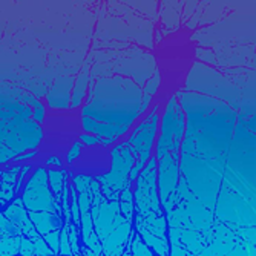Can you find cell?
I'll list each match as a JSON object with an SVG mask.
<instances>
[{"label": "cell", "instance_id": "cell-1", "mask_svg": "<svg viewBox=\"0 0 256 256\" xmlns=\"http://www.w3.org/2000/svg\"><path fill=\"white\" fill-rule=\"evenodd\" d=\"M31 115V109L23 104H12L8 112H0V143L14 154L36 149L42 142V128L30 118Z\"/></svg>", "mask_w": 256, "mask_h": 256}, {"label": "cell", "instance_id": "cell-2", "mask_svg": "<svg viewBox=\"0 0 256 256\" xmlns=\"http://www.w3.org/2000/svg\"><path fill=\"white\" fill-rule=\"evenodd\" d=\"M186 118L182 106L176 102V97H170L164 114L161 117V135L156 142L155 158L160 160L166 154L180 152V146L184 138Z\"/></svg>", "mask_w": 256, "mask_h": 256}, {"label": "cell", "instance_id": "cell-3", "mask_svg": "<svg viewBox=\"0 0 256 256\" xmlns=\"http://www.w3.org/2000/svg\"><path fill=\"white\" fill-rule=\"evenodd\" d=\"M20 200L28 212H50L57 214L58 216L63 214L60 202L54 200V195L50 189L48 170L44 168L36 169L34 175L26 182Z\"/></svg>", "mask_w": 256, "mask_h": 256}, {"label": "cell", "instance_id": "cell-4", "mask_svg": "<svg viewBox=\"0 0 256 256\" xmlns=\"http://www.w3.org/2000/svg\"><path fill=\"white\" fill-rule=\"evenodd\" d=\"M158 122H160L158 106H155L152 114H149V117H146L142 123H140V126L132 132L130 138L128 140L129 144L138 154L135 166L132 168V170L129 172V176H128V181L130 184L138 178L140 172L146 168L148 161L150 160V154H152L154 143H155V135L158 132Z\"/></svg>", "mask_w": 256, "mask_h": 256}, {"label": "cell", "instance_id": "cell-5", "mask_svg": "<svg viewBox=\"0 0 256 256\" xmlns=\"http://www.w3.org/2000/svg\"><path fill=\"white\" fill-rule=\"evenodd\" d=\"M138 158L136 150L129 144V142H124L118 146H115L110 150V172L106 175H98L94 176L102 188H108L112 192H122L123 188L126 186L129 172L135 166Z\"/></svg>", "mask_w": 256, "mask_h": 256}, {"label": "cell", "instance_id": "cell-6", "mask_svg": "<svg viewBox=\"0 0 256 256\" xmlns=\"http://www.w3.org/2000/svg\"><path fill=\"white\" fill-rule=\"evenodd\" d=\"M180 180V152L166 154L156 160V188L160 202L166 207L170 195L176 190Z\"/></svg>", "mask_w": 256, "mask_h": 256}, {"label": "cell", "instance_id": "cell-7", "mask_svg": "<svg viewBox=\"0 0 256 256\" xmlns=\"http://www.w3.org/2000/svg\"><path fill=\"white\" fill-rule=\"evenodd\" d=\"M74 83H76V77H72V76L57 77L51 90L48 92V96H46V102H48L50 108L60 109V110L71 108V97H72Z\"/></svg>", "mask_w": 256, "mask_h": 256}, {"label": "cell", "instance_id": "cell-8", "mask_svg": "<svg viewBox=\"0 0 256 256\" xmlns=\"http://www.w3.org/2000/svg\"><path fill=\"white\" fill-rule=\"evenodd\" d=\"M82 128L86 134H92L96 135L98 140H114L117 142L120 136H123L129 128L128 126H122V124H110V123H102L97 122L90 117H83L82 118Z\"/></svg>", "mask_w": 256, "mask_h": 256}, {"label": "cell", "instance_id": "cell-9", "mask_svg": "<svg viewBox=\"0 0 256 256\" xmlns=\"http://www.w3.org/2000/svg\"><path fill=\"white\" fill-rule=\"evenodd\" d=\"M4 215L14 224L17 226L20 230H22V234H25L28 235L31 240L37 238L38 234L36 232V228L32 227V222L28 216V210L25 208V206H23L22 200H14L11 206H8V208L4 212Z\"/></svg>", "mask_w": 256, "mask_h": 256}, {"label": "cell", "instance_id": "cell-10", "mask_svg": "<svg viewBox=\"0 0 256 256\" xmlns=\"http://www.w3.org/2000/svg\"><path fill=\"white\" fill-rule=\"evenodd\" d=\"M28 216L31 222L36 226L40 235H48L51 232H57L63 221L57 214H50V212H28Z\"/></svg>", "mask_w": 256, "mask_h": 256}, {"label": "cell", "instance_id": "cell-11", "mask_svg": "<svg viewBox=\"0 0 256 256\" xmlns=\"http://www.w3.org/2000/svg\"><path fill=\"white\" fill-rule=\"evenodd\" d=\"M89 80H90V63L86 62L80 74L76 77V83L72 88V97H71V108H78L82 102L84 100L88 88H89Z\"/></svg>", "mask_w": 256, "mask_h": 256}, {"label": "cell", "instance_id": "cell-12", "mask_svg": "<svg viewBox=\"0 0 256 256\" xmlns=\"http://www.w3.org/2000/svg\"><path fill=\"white\" fill-rule=\"evenodd\" d=\"M182 6H184V2H168L162 5V20L168 25V28H178L180 26V16H181V11H182Z\"/></svg>", "mask_w": 256, "mask_h": 256}, {"label": "cell", "instance_id": "cell-13", "mask_svg": "<svg viewBox=\"0 0 256 256\" xmlns=\"http://www.w3.org/2000/svg\"><path fill=\"white\" fill-rule=\"evenodd\" d=\"M68 178V174L66 170L63 169H50L48 170V184H50V189L54 195V200L57 202H60L62 200V190H63V186H64V181Z\"/></svg>", "mask_w": 256, "mask_h": 256}, {"label": "cell", "instance_id": "cell-14", "mask_svg": "<svg viewBox=\"0 0 256 256\" xmlns=\"http://www.w3.org/2000/svg\"><path fill=\"white\" fill-rule=\"evenodd\" d=\"M130 182H126V186L123 188V190L120 192V208L123 210V215H124V220L130 221L132 218V210H134V194L130 190Z\"/></svg>", "mask_w": 256, "mask_h": 256}, {"label": "cell", "instance_id": "cell-15", "mask_svg": "<svg viewBox=\"0 0 256 256\" xmlns=\"http://www.w3.org/2000/svg\"><path fill=\"white\" fill-rule=\"evenodd\" d=\"M22 236V230L14 226L4 214H0V240Z\"/></svg>", "mask_w": 256, "mask_h": 256}, {"label": "cell", "instance_id": "cell-16", "mask_svg": "<svg viewBox=\"0 0 256 256\" xmlns=\"http://www.w3.org/2000/svg\"><path fill=\"white\" fill-rule=\"evenodd\" d=\"M25 100L32 106V110H31L32 112V118L40 126L44 122V106L34 96H25Z\"/></svg>", "mask_w": 256, "mask_h": 256}, {"label": "cell", "instance_id": "cell-17", "mask_svg": "<svg viewBox=\"0 0 256 256\" xmlns=\"http://www.w3.org/2000/svg\"><path fill=\"white\" fill-rule=\"evenodd\" d=\"M160 83H161V72L160 69L156 68L155 71L152 72V76L149 77V80L144 83V88H143V94L144 96H155V92L158 90L160 88Z\"/></svg>", "mask_w": 256, "mask_h": 256}, {"label": "cell", "instance_id": "cell-18", "mask_svg": "<svg viewBox=\"0 0 256 256\" xmlns=\"http://www.w3.org/2000/svg\"><path fill=\"white\" fill-rule=\"evenodd\" d=\"M129 6L144 12L146 16H149L152 20L158 18V12H156V4L155 2H129Z\"/></svg>", "mask_w": 256, "mask_h": 256}, {"label": "cell", "instance_id": "cell-19", "mask_svg": "<svg viewBox=\"0 0 256 256\" xmlns=\"http://www.w3.org/2000/svg\"><path fill=\"white\" fill-rule=\"evenodd\" d=\"M90 181H92V176H88V175H77L74 176L72 180V184L77 190V194L80 192H84L89 195V190H90Z\"/></svg>", "mask_w": 256, "mask_h": 256}, {"label": "cell", "instance_id": "cell-20", "mask_svg": "<svg viewBox=\"0 0 256 256\" xmlns=\"http://www.w3.org/2000/svg\"><path fill=\"white\" fill-rule=\"evenodd\" d=\"M48 242V247L51 248L52 253H58V248H60V230L57 232H51V234L44 235V240Z\"/></svg>", "mask_w": 256, "mask_h": 256}, {"label": "cell", "instance_id": "cell-21", "mask_svg": "<svg viewBox=\"0 0 256 256\" xmlns=\"http://www.w3.org/2000/svg\"><path fill=\"white\" fill-rule=\"evenodd\" d=\"M198 6H200L198 2H186L184 6H182V11H181V16L182 17H181L180 22H188L195 14V11L198 10Z\"/></svg>", "mask_w": 256, "mask_h": 256}, {"label": "cell", "instance_id": "cell-22", "mask_svg": "<svg viewBox=\"0 0 256 256\" xmlns=\"http://www.w3.org/2000/svg\"><path fill=\"white\" fill-rule=\"evenodd\" d=\"M14 194H16L14 192V186L5 182L2 178H0V198H2V200H10V198L14 196Z\"/></svg>", "mask_w": 256, "mask_h": 256}, {"label": "cell", "instance_id": "cell-23", "mask_svg": "<svg viewBox=\"0 0 256 256\" xmlns=\"http://www.w3.org/2000/svg\"><path fill=\"white\" fill-rule=\"evenodd\" d=\"M82 150H83V144H82L80 142H76V143L72 144L71 150H69L68 155H66V162H68V164H71V162H72L74 160H77V158L80 156Z\"/></svg>", "mask_w": 256, "mask_h": 256}, {"label": "cell", "instance_id": "cell-24", "mask_svg": "<svg viewBox=\"0 0 256 256\" xmlns=\"http://www.w3.org/2000/svg\"><path fill=\"white\" fill-rule=\"evenodd\" d=\"M80 143L82 144H86V146H96V144H98L100 142H98V138L96 136V135H92V134H86V132H83V134H80Z\"/></svg>", "mask_w": 256, "mask_h": 256}, {"label": "cell", "instance_id": "cell-25", "mask_svg": "<svg viewBox=\"0 0 256 256\" xmlns=\"http://www.w3.org/2000/svg\"><path fill=\"white\" fill-rule=\"evenodd\" d=\"M16 158V154L8 149L4 143H0V162H5L8 160H14Z\"/></svg>", "mask_w": 256, "mask_h": 256}, {"label": "cell", "instance_id": "cell-26", "mask_svg": "<svg viewBox=\"0 0 256 256\" xmlns=\"http://www.w3.org/2000/svg\"><path fill=\"white\" fill-rule=\"evenodd\" d=\"M200 20H201V5L198 6V10H196L195 14L192 16V18L188 20V28H189V30H195V28L198 26Z\"/></svg>", "mask_w": 256, "mask_h": 256}, {"label": "cell", "instance_id": "cell-27", "mask_svg": "<svg viewBox=\"0 0 256 256\" xmlns=\"http://www.w3.org/2000/svg\"><path fill=\"white\" fill-rule=\"evenodd\" d=\"M198 57H201L202 60L206 62H210V63H216V57H215V52L212 51H207V50H198Z\"/></svg>", "mask_w": 256, "mask_h": 256}, {"label": "cell", "instance_id": "cell-28", "mask_svg": "<svg viewBox=\"0 0 256 256\" xmlns=\"http://www.w3.org/2000/svg\"><path fill=\"white\" fill-rule=\"evenodd\" d=\"M38 154V150H30L28 154H23V155H16L14 161H23V160H28V158H32Z\"/></svg>", "mask_w": 256, "mask_h": 256}, {"label": "cell", "instance_id": "cell-29", "mask_svg": "<svg viewBox=\"0 0 256 256\" xmlns=\"http://www.w3.org/2000/svg\"><path fill=\"white\" fill-rule=\"evenodd\" d=\"M46 164L48 166H57V168H60L63 162H62V160L58 158V156H51V158H48V161H46Z\"/></svg>", "mask_w": 256, "mask_h": 256}, {"label": "cell", "instance_id": "cell-30", "mask_svg": "<svg viewBox=\"0 0 256 256\" xmlns=\"http://www.w3.org/2000/svg\"><path fill=\"white\" fill-rule=\"evenodd\" d=\"M48 256H74L72 253H51Z\"/></svg>", "mask_w": 256, "mask_h": 256}, {"label": "cell", "instance_id": "cell-31", "mask_svg": "<svg viewBox=\"0 0 256 256\" xmlns=\"http://www.w3.org/2000/svg\"><path fill=\"white\" fill-rule=\"evenodd\" d=\"M12 256H23L22 253H16V254H12Z\"/></svg>", "mask_w": 256, "mask_h": 256}]
</instances>
